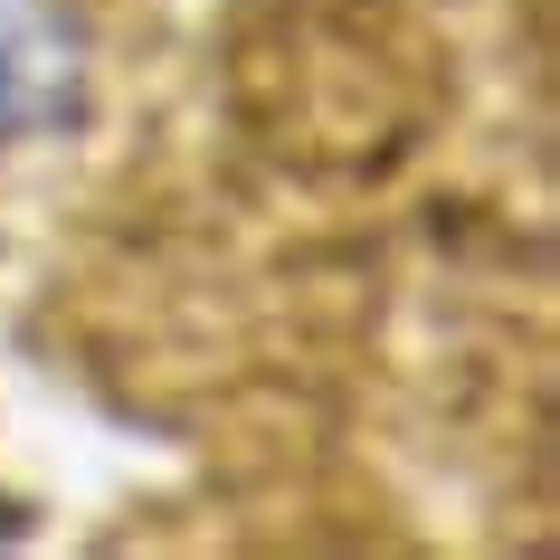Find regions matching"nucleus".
I'll use <instances>...</instances> for the list:
<instances>
[{
  "label": "nucleus",
  "mask_w": 560,
  "mask_h": 560,
  "mask_svg": "<svg viewBox=\"0 0 560 560\" xmlns=\"http://www.w3.org/2000/svg\"><path fill=\"white\" fill-rule=\"evenodd\" d=\"M86 105V38L48 0H0V143L58 133Z\"/></svg>",
  "instance_id": "1"
}]
</instances>
